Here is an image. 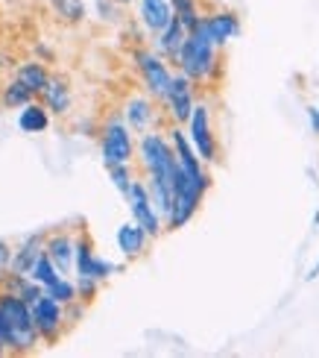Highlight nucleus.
<instances>
[{
  "label": "nucleus",
  "mask_w": 319,
  "mask_h": 358,
  "mask_svg": "<svg viewBox=\"0 0 319 358\" xmlns=\"http://www.w3.org/2000/svg\"><path fill=\"white\" fill-rule=\"evenodd\" d=\"M220 48L205 36V29L196 24L193 29H188L185 41H181V50L176 56L179 73H185L191 83H214L220 73Z\"/></svg>",
  "instance_id": "nucleus-1"
},
{
  "label": "nucleus",
  "mask_w": 319,
  "mask_h": 358,
  "mask_svg": "<svg viewBox=\"0 0 319 358\" xmlns=\"http://www.w3.org/2000/svg\"><path fill=\"white\" fill-rule=\"evenodd\" d=\"M170 185H173V208H170V215H167V220H164V229H181V227H188V223L193 220L196 212H200V206H202L205 194L211 188V176L196 179L185 168L176 165Z\"/></svg>",
  "instance_id": "nucleus-2"
},
{
  "label": "nucleus",
  "mask_w": 319,
  "mask_h": 358,
  "mask_svg": "<svg viewBox=\"0 0 319 358\" xmlns=\"http://www.w3.org/2000/svg\"><path fill=\"white\" fill-rule=\"evenodd\" d=\"M135 153H138V162L147 176H158L173 182V168H176V156L170 138L161 136V132H141V141L135 144Z\"/></svg>",
  "instance_id": "nucleus-3"
},
{
  "label": "nucleus",
  "mask_w": 319,
  "mask_h": 358,
  "mask_svg": "<svg viewBox=\"0 0 319 358\" xmlns=\"http://www.w3.org/2000/svg\"><path fill=\"white\" fill-rule=\"evenodd\" d=\"M100 153H103V165H132L135 159V138L132 129L126 127L124 117H112V121L103 124L100 132Z\"/></svg>",
  "instance_id": "nucleus-4"
},
{
  "label": "nucleus",
  "mask_w": 319,
  "mask_h": 358,
  "mask_svg": "<svg viewBox=\"0 0 319 358\" xmlns=\"http://www.w3.org/2000/svg\"><path fill=\"white\" fill-rule=\"evenodd\" d=\"M188 141L193 144L196 156L202 159V165H217L220 162V144L214 136V127H211V106L208 103H196L191 117H188Z\"/></svg>",
  "instance_id": "nucleus-5"
},
{
  "label": "nucleus",
  "mask_w": 319,
  "mask_h": 358,
  "mask_svg": "<svg viewBox=\"0 0 319 358\" xmlns=\"http://www.w3.org/2000/svg\"><path fill=\"white\" fill-rule=\"evenodd\" d=\"M135 68L141 73L147 94L153 100H164L167 88H170V80H173V71L167 65V59L141 48V50H135Z\"/></svg>",
  "instance_id": "nucleus-6"
},
{
  "label": "nucleus",
  "mask_w": 319,
  "mask_h": 358,
  "mask_svg": "<svg viewBox=\"0 0 319 358\" xmlns=\"http://www.w3.org/2000/svg\"><path fill=\"white\" fill-rule=\"evenodd\" d=\"M124 197H126V206H129L132 220L138 223V227H141L149 238H158V235L164 232V220H161V215L156 212L153 200H149V191H147L144 179H132V185H129V191L124 194Z\"/></svg>",
  "instance_id": "nucleus-7"
},
{
  "label": "nucleus",
  "mask_w": 319,
  "mask_h": 358,
  "mask_svg": "<svg viewBox=\"0 0 319 358\" xmlns=\"http://www.w3.org/2000/svg\"><path fill=\"white\" fill-rule=\"evenodd\" d=\"M161 103L167 106L170 121L179 124V127H185L191 112H193V106H196V83H191L185 73H173L170 88H167V94H164Z\"/></svg>",
  "instance_id": "nucleus-8"
},
{
  "label": "nucleus",
  "mask_w": 319,
  "mask_h": 358,
  "mask_svg": "<svg viewBox=\"0 0 319 358\" xmlns=\"http://www.w3.org/2000/svg\"><path fill=\"white\" fill-rule=\"evenodd\" d=\"M29 308H33V323H36L38 338L47 341V344L59 341V335H62V329H65V306L56 303L53 296L41 294Z\"/></svg>",
  "instance_id": "nucleus-9"
},
{
  "label": "nucleus",
  "mask_w": 319,
  "mask_h": 358,
  "mask_svg": "<svg viewBox=\"0 0 319 358\" xmlns=\"http://www.w3.org/2000/svg\"><path fill=\"white\" fill-rule=\"evenodd\" d=\"M200 27L205 29V36L217 44V48H225L229 41H235L240 36V15L232 12V9H220V12H211V15H202L200 18Z\"/></svg>",
  "instance_id": "nucleus-10"
},
{
  "label": "nucleus",
  "mask_w": 319,
  "mask_h": 358,
  "mask_svg": "<svg viewBox=\"0 0 319 358\" xmlns=\"http://www.w3.org/2000/svg\"><path fill=\"white\" fill-rule=\"evenodd\" d=\"M170 147H173V156H176V165L179 168H185L191 176H196V179H205L208 176V171H205V165H202V159L196 156V150H193V144L188 141V132L181 129L179 124H173V129H170Z\"/></svg>",
  "instance_id": "nucleus-11"
},
{
  "label": "nucleus",
  "mask_w": 319,
  "mask_h": 358,
  "mask_svg": "<svg viewBox=\"0 0 319 358\" xmlns=\"http://www.w3.org/2000/svg\"><path fill=\"white\" fill-rule=\"evenodd\" d=\"M73 238L71 232H53V235H44V252L47 259L56 264V271L68 276L73 271Z\"/></svg>",
  "instance_id": "nucleus-12"
},
{
  "label": "nucleus",
  "mask_w": 319,
  "mask_h": 358,
  "mask_svg": "<svg viewBox=\"0 0 319 358\" xmlns=\"http://www.w3.org/2000/svg\"><path fill=\"white\" fill-rule=\"evenodd\" d=\"M124 121L132 132H147L156 124V103L149 94H135L124 106Z\"/></svg>",
  "instance_id": "nucleus-13"
},
{
  "label": "nucleus",
  "mask_w": 319,
  "mask_h": 358,
  "mask_svg": "<svg viewBox=\"0 0 319 358\" xmlns=\"http://www.w3.org/2000/svg\"><path fill=\"white\" fill-rule=\"evenodd\" d=\"M114 241H117V250L124 252L126 259H138V256H144V252H147L149 235L135 220H129V223H120V227H117Z\"/></svg>",
  "instance_id": "nucleus-14"
},
{
  "label": "nucleus",
  "mask_w": 319,
  "mask_h": 358,
  "mask_svg": "<svg viewBox=\"0 0 319 358\" xmlns=\"http://www.w3.org/2000/svg\"><path fill=\"white\" fill-rule=\"evenodd\" d=\"M41 103L50 115H68L71 112V85L62 77H50L41 88Z\"/></svg>",
  "instance_id": "nucleus-15"
},
{
  "label": "nucleus",
  "mask_w": 319,
  "mask_h": 358,
  "mask_svg": "<svg viewBox=\"0 0 319 358\" xmlns=\"http://www.w3.org/2000/svg\"><path fill=\"white\" fill-rule=\"evenodd\" d=\"M185 36H188V29L181 27L176 18H170V21H167V27L156 33V53L164 56L167 62H176V56L181 50V41H185Z\"/></svg>",
  "instance_id": "nucleus-16"
},
{
  "label": "nucleus",
  "mask_w": 319,
  "mask_h": 358,
  "mask_svg": "<svg viewBox=\"0 0 319 358\" xmlns=\"http://www.w3.org/2000/svg\"><path fill=\"white\" fill-rule=\"evenodd\" d=\"M44 250V235H29L27 241L12 250V262H9V273H21V276H29V271H33L36 259L41 256Z\"/></svg>",
  "instance_id": "nucleus-17"
},
{
  "label": "nucleus",
  "mask_w": 319,
  "mask_h": 358,
  "mask_svg": "<svg viewBox=\"0 0 319 358\" xmlns=\"http://www.w3.org/2000/svg\"><path fill=\"white\" fill-rule=\"evenodd\" d=\"M138 18L141 24L149 29V33H158V29L167 27V21L173 18V6L170 0H138Z\"/></svg>",
  "instance_id": "nucleus-18"
},
{
  "label": "nucleus",
  "mask_w": 319,
  "mask_h": 358,
  "mask_svg": "<svg viewBox=\"0 0 319 358\" xmlns=\"http://www.w3.org/2000/svg\"><path fill=\"white\" fill-rule=\"evenodd\" d=\"M50 127V112L44 109V103L29 100L27 106H21L18 112V129L29 132V136H38V132H47Z\"/></svg>",
  "instance_id": "nucleus-19"
},
{
  "label": "nucleus",
  "mask_w": 319,
  "mask_h": 358,
  "mask_svg": "<svg viewBox=\"0 0 319 358\" xmlns=\"http://www.w3.org/2000/svg\"><path fill=\"white\" fill-rule=\"evenodd\" d=\"M147 191H149V200H153L156 212L161 215V220H167V215H170L173 208V185L167 182V179H158V176H147Z\"/></svg>",
  "instance_id": "nucleus-20"
},
{
  "label": "nucleus",
  "mask_w": 319,
  "mask_h": 358,
  "mask_svg": "<svg viewBox=\"0 0 319 358\" xmlns=\"http://www.w3.org/2000/svg\"><path fill=\"white\" fill-rule=\"evenodd\" d=\"M15 77H18L33 94H41V88L47 85V80H50V73H47V68H44L41 62H24Z\"/></svg>",
  "instance_id": "nucleus-21"
},
{
  "label": "nucleus",
  "mask_w": 319,
  "mask_h": 358,
  "mask_svg": "<svg viewBox=\"0 0 319 358\" xmlns=\"http://www.w3.org/2000/svg\"><path fill=\"white\" fill-rule=\"evenodd\" d=\"M0 97H3V106L6 109H21V106H27L29 100H36V94L29 92V88L15 77V80H9L6 85H3V92H0Z\"/></svg>",
  "instance_id": "nucleus-22"
},
{
  "label": "nucleus",
  "mask_w": 319,
  "mask_h": 358,
  "mask_svg": "<svg viewBox=\"0 0 319 358\" xmlns=\"http://www.w3.org/2000/svg\"><path fill=\"white\" fill-rule=\"evenodd\" d=\"M170 6H173V18L185 29H193L202 18L200 0H170Z\"/></svg>",
  "instance_id": "nucleus-23"
},
{
  "label": "nucleus",
  "mask_w": 319,
  "mask_h": 358,
  "mask_svg": "<svg viewBox=\"0 0 319 358\" xmlns=\"http://www.w3.org/2000/svg\"><path fill=\"white\" fill-rule=\"evenodd\" d=\"M50 6L65 24H80L85 18V0H50Z\"/></svg>",
  "instance_id": "nucleus-24"
},
{
  "label": "nucleus",
  "mask_w": 319,
  "mask_h": 358,
  "mask_svg": "<svg viewBox=\"0 0 319 358\" xmlns=\"http://www.w3.org/2000/svg\"><path fill=\"white\" fill-rule=\"evenodd\" d=\"M44 294L53 296V300H56V303H62V306H68V303H73V300H80V296H77V285H73L68 276H59L56 282H50V285H44Z\"/></svg>",
  "instance_id": "nucleus-25"
},
{
  "label": "nucleus",
  "mask_w": 319,
  "mask_h": 358,
  "mask_svg": "<svg viewBox=\"0 0 319 358\" xmlns=\"http://www.w3.org/2000/svg\"><path fill=\"white\" fill-rule=\"evenodd\" d=\"M59 276H62V273H59L56 271V264L47 259V252H44L41 250V256L36 259V264H33V271H29V279H36L38 282V285L44 288V285H50V282H56Z\"/></svg>",
  "instance_id": "nucleus-26"
},
{
  "label": "nucleus",
  "mask_w": 319,
  "mask_h": 358,
  "mask_svg": "<svg viewBox=\"0 0 319 358\" xmlns=\"http://www.w3.org/2000/svg\"><path fill=\"white\" fill-rule=\"evenodd\" d=\"M109 176H112V185L120 191V194H126L129 185H132V165H112L109 168Z\"/></svg>",
  "instance_id": "nucleus-27"
},
{
  "label": "nucleus",
  "mask_w": 319,
  "mask_h": 358,
  "mask_svg": "<svg viewBox=\"0 0 319 358\" xmlns=\"http://www.w3.org/2000/svg\"><path fill=\"white\" fill-rule=\"evenodd\" d=\"M73 285H77V296H80V300H82V303H91V300H94V296L100 294L103 282L91 279V276H77V282H73Z\"/></svg>",
  "instance_id": "nucleus-28"
},
{
  "label": "nucleus",
  "mask_w": 319,
  "mask_h": 358,
  "mask_svg": "<svg viewBox=\"0 0 319 358\" xmlns=\"http://www.w3.org/2000/svg\"><path fill=\"white\" fill-rule=\"evenodd\" d=\"M117 273V264L109 262V259H103V256H94V262H91V279H97V282H105L109 276Z\"/></svg>",
  "instance_id": "nucleus-29"
},
{
  "label": "nucleus",
  "mask_w": 319,
  "mask_h": 358,
  "mask_svg": "<svg viewBox=\"0 0 319 358\" xmlns=\"http://www.w3.org/2000/svg\"><path fill=\"white\" fill-rule=\"evenodd\" d=\"M9 262H12V247L6 241H0V282L9 273Z\"/></svg>",
  "instance_id": "nucleus-30"
},
{
  "label": "nucleus",
  "mask_w": 319,
  "mask_h": 358,
  "mask_svg": "<svg viewBox=\"0 0 319 358\" xmlns=\"http://www.w3.org/2000/svg\"><path fill=\"white\" fill-rule=\"evenodd\" d=\"M114 0H97V9H100V18L103 21H114Z\"/></svg>",
  "instance_id": "nucleus-31"
},
{
  "label": "nucleus",
  "mask_w": 319,
  "mask_h": 358,
  "mask_svg": "<svg viewBox=\"0 0 319 358\" xmlns=\"http://www.w3.org/2000/svg\"><path fill=\"white\" fill-rule=\"evenodd\" d=\"M308 121H311V129L319 136V106H308Z\"/></svg>",
  "instance_id": "nucleus-32"
},
{
  "label": "nucleus",
  "mask_w": 319,
  "mask_h": 358,
  "mask_svg": "<svg viewBox=\"0 0 319 358\" xmlns=\"http://www.w3.org/2000/svg\"><path fill=\"white\" fill-rule=\"evenodd\" d=\"M316 276H319V259H316V262H313V264H311V271H308V273H305V279H308V282H313V279H316Z\"/></svg>",
  "instance_id": "nucleus-33"
},
{
  "label": "nucleus",
  "mask_w": 319,
  "mask_h": 358,
  "mask_svg": "<svg viewBox=\"0 0 319 358\" xmlns=\"http://www.w3.org/2000/svg\"><path fill=\"white\" fill-rule=\"evenodd\" d=\"M114 3H117V6H126V3H132V0H114Z\"/></svg>",
  "instance_id": "nucleus-34"
},
{
  "label": "nucleus",
  "mask_w": 319,
  "mask_h": 358,
  "mask_svg": "<svg viewBox=\"0 0 319 358\" xmlns=\"http://www.w3.org/2000/svg\"><path fill=\"white\" fill-rule=\"evenodd\" d=\"M6 352V347H3V341H0V355H3Z\"/></svg>",
  "instance_id": "nucleus-35"
},
{
  "label": "nucleus",
  "mask_w": 319,
  "mask_h": 358,
  "mask_svg": "<svg viewBox=\"0 0 319 358\" xmlns=\"http://www.w3.org/2000/svg\"><path fill=\"white\" fill-rule=\"evenodd\" d=\"M0 109H3V97H0Z\"/></svg>",
  "instance_id": "nucleus-36"
}]
</instances>
